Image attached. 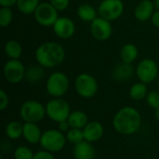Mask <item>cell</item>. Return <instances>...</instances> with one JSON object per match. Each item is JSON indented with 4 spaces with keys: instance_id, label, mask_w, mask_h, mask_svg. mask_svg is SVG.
I'll use <instances>...</instances> for the list:
<instances>
[{
    "instance_id": "obj_3",
    "label": "cell",
    "mask_w": 159,
    "mask_h": 159,
    "mask_svg": "<svg viewBox=\"0 0 159 159\" xmlns=\"http://www.w3.org/2000/svg\"><path fill=\"white\" fill-rule=\"evenodd\" d=\"M46 113L51 120L60 123L68 119L71 114L70 105L63 99L54 98L47 103Z\"/></svg>"
},
{
    "instance_id": "obj_37",
    "label": "cell",
    "mask_w": 159,
    "mask_h": 159,
    "mask_svg": "<svg viewBox=\"0 0 159 159\" xmlns=\"http://www.w3.org/2000/svg\"><path fill=\"white\" fill-rule=\"evenodd\" d=\"M154 4H155V7L157 8V10H159V0H155Z\"/></svg>"
},
{
    "instance_id": "obj_18",
    "label": "cell",
    "mask_w": 159,
    "mask_h": 159,
    "mask_svg": "<svg viewBox=\"0 0 159 159\" xmlns=\"http://www.w3.org/2000/svg\"><path fill=\"white\" fill-rule=\"evenodd\" d=\"M24 139L30 143H37L41 140V131L39 128L34 123L26 122L23 125V133Z\"/></svg>"
},
{
    "instance_id": "obj_20",
    "label": "cell",
    "mask_w": 159,
    "mask_h": 159,
    "mask_svg": "<svg viewBox=\"0 0 159 159\" xmlns=\"http://www.w3.org/2000/svg\"><path fill=\"white\" fill-rule=\"evenodd\" d=\"M70 128L72 129H82L85 128L88 122V116L84 112L81 111H75L70 114L67 119Z\"/></svg>"
},
{
    "instance_id": "obj_11",
    "label": "cell",
    "mask_w": 159,
    "mask_h": 159,
    "mask_svg": "<svg viewBox=\"0 0 159 159\" xmlns=\"http://www.w3.org/2000/svg\"><path fill=\"white\" fill-rule=\"evenodd\" d=\"M25 68L20 60L7 61L3 69L4 77L11 84H18L25 77Z\"/></svg>"
},
{
    "instance_id": "obj_12",
    "label": "cell",
    "mask_w": 159,
    "mask_h": 159,
    "mask_svg": "<svg viewBox=\"0 0 159 159\" xmlns=\"http://www.w3.org/2000/svg\"><path fill=\"white\" fill-rule=\"evenodd\" d=\"M90 33L96 40L99 41L108 40L113 33V27L111 21L100 16L97 17L93 21L90 22Z\"/></svg>"
},
{
    "instance_id": "obj_7",
    "label": "cell",
    "mask_w": 159,
    "mask_h": 159,
    "mask_svg": "<svg viewBox=\"0 0 159 159\" xmlns=\"http://www.w3.org/2000/svg\"><path fill=\"white\" fill-rule=\"evenodd\" d=\"M77 94L83 98H91L98 91V82L89 74H80L75 82Z\"/></svg>"
},
{
    "instance_id": "obj_16",
    "label": "cell",
    "mask_w": 159,
    "mask_h": 159,
    "mask_svg": "<svg viewBox=\"0 0 159 159\" xmlns=\"http://www.w3.org/2000/svg\"><path fill=\"white\" fill-rule=\"evenodd\" d=\"M74 157L75 159H94L95 150L89 142L83 141L75 145Z\"/></svg>"
},
{
    "instance_id": "obj_33",
    "label": "cell",
    "mask_w": 159,
    "mask_h": 159,
    "mask_svg": "<svg viewBox=\"0 0 159 159\" xmlns=\"http://www.w3.org/2000/svg\"><path fill=\"white\" fill-rule=\"evenodd\" d=\"M33 159H55L54 157L50 154V152H48V151H40L38 153H36L34 156V158Z\"/></svg>"
},
{
    "instance_id": "obj_32",
    "label": "cell",
    "mask_w": 159,
    "mask_h": 159,
    "mask_svg": "<svg viewBox=\"0 0 159 159\" xmlns=\"http://www.w3.org/2000/svg\"><path fill=\"white\" fill-rule=\"evenodd\" d=\"M8 105V97H7V94L3 90L1 89L0 90V110L3 111L5 110Z\"/></svg>"
},
{
    "instance_id": "obj_9",
    "label": "cell",
    "mask_w": 159,
    "mask_h": 159,
    "mask_svg": "<svg viewBox=\"0 0 159 159\" xmlns=\"http://www.w3.org/2000/svg\"><path fill=\"white\" fill-rule=\"evenodd\" d=\"M124 11V4L122 0H102L98 7L100 17L113 21L117 20Z\"/></svg>"
},
{
    "instance_id": "obj_17",
    "label": "cell",
    "mask_w": 159,
    "mask_h": 159,
    "mask_svg": "<svg viewBox=\"0 0 159 159\" xmlns=\"http://www.w3.org/2000/svg\"><path fill=\"white\" fill-rule=\"evenodd\" d=\"M134 69L131 63H126V62H121L118 63L114 71H113V77L119 82H124L126 80H129L131 78L133 75Z\"/></svg>"
},
{
    "instance_id": "obj_26",
    "label": "cell",
    "mask_w": 159,
    "mask_h": 159,
    "mask_svg": "<svg viewBox=\"0 0 159 159\" xmlns=\"http://www.w3.org/2000/svg\"><path fill=\"white\" fill-rule=\"evenodd\" d=\"M44 76V70L41 65L32 66L25 73V78L32 83L40 81Z\"/></svg>"
},
{
    "instance_id": "obj_34",
    "label": "cell",
    "mask_w": 159,
    "mask_h": 159,
    "mask_svg": "<svg viewBox=\"0 0 159 159\" xmlns=\"http://www.w3.org/2000/svg\"><path fill=\"white\" fill-rule=\"evenodd\" d=\"M18 0H0V5L2 7H11L14 5H17Z\"/></svg>"
},
{
    "instance_id": "obj_24",
    "label": "cell",
    "mask_w": 159,
    "mask_h": 159,
    "mask_svg": "<svg viewBox=\"0 0 159 159\" xmlns=\"http://www.w3.org/2000/svg\"><path fill=\"white\" fill-rule=\"evenodd\" d=\"M39 4V0H18L17 7L21 13L29 15L34 13Z\"/></svg>"
},
{
    "instance_id": "obj_35",
    "label": "cell",
    "mask_w": 159,
    "mask_h": 159,
    "mask_svg": "<svg viewBox=\"0 0 159 159\" xmlns=\"http://www.w3.org/2000/svg\"><path fill=\"white\" fill-rule=\"evenodd\" d=\"M69 128H70V125H69L67 120L61 121V122L59 123V130L61 131V132H66L69 129Z\"/></svg>"
},
{
    "instance_id": "obj_27",
    "label": "cell",
    "mask_w": 159,
    "mask_h": 159,
    "mask_svg": "<svg viewBox=\"0 0 159 159\" xmlns=\"http://www.w3.org/2000/svg\"><path fill=\"white\" fill-rule=\"evenodd\" d=\"M67 141L73 144H77L85 140L83 130L80 129H71L67 132Z\"/></svg>"
},
{
    "instance_id": "obj_6",
    "label": "cell",
    "mask_w": 159,
    "mask_h": 159,
    "mask_svg": "<svg viewBox=\"0 0 159 159\" xmlns=\"http://www.w3.org/2000/svg\"><path fill=\"white\" fill-rule=\"evenodd\" d=\"M66 143V138L61 131L56 129L47 130L42 134L40 144L48 152H59L61 151Z\"/></svg>"
},
{
    "instance_id": "obj_22",
    "label": "cell",
    "mask_w": 159,
    "mask_h": 159,
    "mask_svg": "<svg viewBox=\"0 0 159 159\" xmlns=\"http://www.w3.org/2000/svg\"><path fill=\"white\" fill-rule=\"evenodd\" d=\"M6 55L11 60H19L22 54V47L16 40H9L5 44L4 48Z\"/></svg>"
},
{
    "instance_id": "obj_13",
    "label": "cell",
    "mask_w": 159,
    "mask_h": 159,
    "mask_svg": "<svg viewBox=\"0 0 159 159\" xmlns=\"http://www.w3.org/2000/svg\"><path fill=\"white\" fill-rule=\"evenodd\" d=\"M52 27L54 34L61 39H69L75 32V22L68 17H59Z\"/></svg>"
},
{
    "instance_id": "obj_1",
    "label": "cell",
    "mask_w": 159,
    "mask_h": 159,
    "mask_svg": "<svg viewBox=\"0 0 159 159\" xmlns=\"http://www.w3.org/2000/svg\"><path fill=\"white\" fill-rule=\"evenodd\" d=\"M35 60L45 68H52L61 64L65 58L64 48L56 42H45L35 50Z\"/></svg>"
},
{
    "instance_id": "obj_21",
    "label": "cell",
    "mask_w": 159,
    "mask_h": 159,
    "mask_svg": "<svg viewBox=\"0 0 159 159\" xmlns=\"http://www.w3.org/2000/svg\"><path fill=\"white\" fill-rule=\"evenodd\" d=\"M77 16L80 20L88 22L93 21L98 16L95 7L89 4H82L77 8Z\"/></svg>"
},
{
    "instance_id": "obj_2",
    "label": "cell",
    "mask_w": 159,
    "mask_h": 159,
    "mask_svg": "<svg viewBox=\"0 0 159 159\" xmlns=\"http://www.w3.org/2000/svg\"><path fill=\"white\" fill-rule=\"evenodd\" d=\"M142 117L140 113L132 107L120 109L114 117L115 129L123 135H130L137 132L141 127Z\"/></svg>"
},
{
    "instance_id": "obj_25",
    "label": "cell",
    "mask_w": 159,
    "mask_h": 159,
    "mask_svg": "<svg viewBox=\"0 0 159 159\" xmlns=\"http://www.w3.org/2000/svg\"><path fill=\"white\" fill-rule=\"evenodd\" d=\"M23 133V126L17 122V121H12L8 123L6 127V134L9 139L16 140L19 139Z\"/></svg>"
},
{
    "instance_id": "obj_10",
    "label": "cell",
    "mask_w": 159,
    "mask_h": 159,
    "mask_svg": "<svg viewBox=\"0 0 159 159\" xmlns=\"http://www.w3.org/2000/svg\"><path fill=\"white\" fill-rule=\"evenodd\" d=\"M158 74V66L153 59H143L136 67V75L140 82L149 84L153 82Z\"/></svg>"
},
{
    "instance_id": "obj_4",
    "label": "cell",
    "mask_w": 159,
    "mask_h": 159,
    "mask_svg": "<svg viewBox=\"0 0 159 159\" xmlns=\"http://www.w3.org/2000/svg\"><path fill=\"white\" fill-rule=\"evenodd\" d=\"M46 88L49 95L60 98L67 92L69 89V79L64 73L55 72L48 76Z\"/></svg>"
},
{
    "instance_id": "obj_36",
    "label": "cell",
    "mask_w": 159,
    "mask_h": 159,
    "mask_svg": "<svg viewBox=\"0 0 159 159\" xmlns=\"http://www.w3.org/2000/svg\"><path fill=\"white\" fill-rule=\"evenodd\" d=\"M151 20H152V23L156 26L159 28V10H157L154 12L152 18H151Z\"/></svg>"
},
{
    "instance_id": "obj_28",
    "label": "cell",
    "mask_w": 159,
    "mask_h": 159,
    "mask_svg": "<svg viewBox=\"0 0 159 159\" xmlns=\"http://www.w3.org/2000/svg\"><path fill=\"white\" fill-rule=\"evenodd\" d=\"M13 20V13L10 7H2L0 8V25L2 27L8 26Z\"/></svg>"
},
{
    "instance_id": "obj_19",
    "label": "cell",
    "mask_w": 159,
    "mask_h": 159,
    "mask_svg": "<svg viewBox=\"0 0 159 159\" xmlns=\"http://www.w3.org/2000/svg\"><path fill=\"white\" fill-rule=\"evenodd\" d=\"M138 57V48L132 43H127L124 45L120 51V58L123 62L132 63Z\"/></svg>"
},
{
    "instance_id": "obj_8",
    "label": "cell",
    "mask_w": 159,
    "mask_h": 159,
    "mask_svg": "<svg viewBox=\"0 0 159 159\" xmlns=\"http://www.w3.org/2000/svg\"><path fill=\"white\" fill-rule=\"evenodd\" d=\"M34 16L36 22L45 27L53 26L56 20L59 19L58 10L49 2L39 4L34 13Z\"/></svg>"
},
{
    "instance_id": "obj_38",
    "label": "cell",
    "mask_w": 159,
    "mask_h": 159,
    "mask_svg": "<svg viewBox=\"0 0 159 159\" xmlns=\"http://www.w3.org/2000/svg\"><path fill=\"white\" fill-rule=\"evenodd\" d=\"M156 117H157V119L158 120L159 122V108L156 109Z\"/></svg>"
},
{
    "instance_id": "obj_23",
    "label": "cell",
    "mask_w": 159,
    "mask_h": 159,
    "mask_svg": "<svg viewBox=\"0 0 159 159\" xmlns=\"http://www.w3.org/2000/svg\"><path fill=\"white\" fill-rule=\"evenodd\" d=\"M147 87L146 84L143 82L135 83L131 86L129 89V96L134 101H141L147 96Z\"/></svg>"
},
{
    "instance_id": "obj_30",
    "label": "cell",
    "mask_w": 159,
    "mask_h": 159,
    "mask_svg": "<svg viewBox=\"0 0 159 159\" xmlns=\"http://www.w3.org/2000/svg\"><path fill=\"white\" fill-rule=\"evenodd\" d=\"M147 103L154 109L159 108V92L152 90L147 94Z\"/></svg>"
},
{
    "instance_id": "obj_29",
    "label": "cell",
    "mask_w": 159,
    "mask_h": 159,
    "mask_svg": "<svg viewBox=\"0 0 159 159\" xmlns=\"http://www.w3.org/2000/svg\"><path fill=\"white\" fill-rule=\"evenodd\" d=\"M33 152L31 149L25 146H20L15 150L14 157L15 159H33L34 158Z\"/></svg>"
},
{
    "instance_id": "obj_31",
    "label": "cell",
    "mask_w": 159,
    "mask_h": 159,
    "mask_svg": "<svg viewBox=\"0 0 159 159\" xmlns=\"http://www.w3.org/2000/svg\"><path fill=\"white\" fill-rule=\"evenodd\" d=\"M49 3L58 11H63L69 7L70 0H49Z\"/></svg>"
},
{
    "instance_id": "obj_14",
    "label": "cell",
    "mask_w": 159,
    "mask_h": 159,
    "mask_svg": "<svg viewBox=\"0 0 159 159\" xmlns=\"http://www.w3.org/2000/svg\"><path fill=\"white\" fill-rule=\"evenodd\" d=\"M155 4L151 0L141 1L134 9V17L139 21H146L152 18L154 14Z\"/></svg>"
},
{
    "instance_id": "obj_15",
    "label": "cell",
    "mask_w": 159,
    "mask_h": 159,
    "mask_svg": "<svg viewBox=\"0 0 159 159\" xmlns=\"http://www.w3.org/2000/svg\"><path fill=\"white\" fill-rule=\"evenodd\" d=\"M85 141L93 143L100 140L103 135V127L100 122H89L83 129Z\"/></svg>"
},
{
    "instance_id": "obj_5",
    "label": "cell",
    "mask_w": 159,
    "mask_h": 159,
    "mask_svg": "<svg viewBox=\"0 0 159 159\" xmlns=\"http://www.w3.org/2000/svg\"><path fill=\"white\" fill-rule=\"evenodd\" d=\"M46 108L44 105L36 101L25 102L20 111V117L22 120L28 123H36L42 120L46 115Z\"/></svg>"
}]
</instances>
